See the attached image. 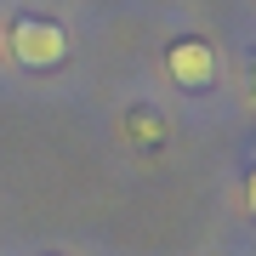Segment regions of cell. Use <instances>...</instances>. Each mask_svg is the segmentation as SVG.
<instances>
[{
	"label": "cell",
	"instance_id": "obj_2",
	"mask_svg": "<svg viewBox=\"0 0 256 256\" xmlns=\"http://www.w3.org/2000/svg\"><path fill=\"white\" fill-rule=\"evenodd\" d=\"M165 68H171V80L182 92H210V80H216V46L210 40H176L165 52Z\"/></svg>",
	"mask_w": 256,
	"mask_h": 256
},
{
	"label": "cell",
	"instance_id": "obj_5",
	"mask_svg": "<svg viewBox=\"0 0 256 256\" xmlns=\"http://www.w3.org/2000/svg\"><path fill=\"white\" fill-rule=\"evenodd\" d=\"M250 92H256V63H250Z\"/></svg>",
	"mask_w": 256,
	"mask_h": 256
},
{
	"label": "cell",
	"instance_id": "obj_1",
	"mask_svg": "<svg viewBox=\"0 0 256 256\" xmlns=\"http://www.w3.org/2000/svg\"><path fill=\"white\" fill-rule=\"evenodd\" d=\"M12 52L23 68H57L68 57V34L46 18H18L12 23Z\"/></svg>",
	"mask_w": 256,
	"mask_h": 256
},
{
	"label": "cell",
	"instance_id": "obj_3",
	"mask_svg": "<svg viewBox=\"0 0 256 256\" xmlns=\"http://www.w3.org/2000/svg\"><path fill=\"white\" fill-rule=\"evenodd\" d=\"M126 126H131V137H137V142H160L165 120H160L154 108H131V114H126Z\"/></svg>",
	"mask_w": 256,
	"mask_h": 256
},
{
	"label": "cell",
	"instance_id": "obj_4",
	"mask_svg": "<svg viewBox=\"0 0 256 256\" xmlns=\"http://www.w3.org/2000/svg\"><path fill=\"white\" fill-rule=\"evenodd\" d=\"M245 200H250V210H256V165H250V176H245Z\"/></svg>",
	"mask_w": 256,
	"mask_h": 256
}]
</instances>
